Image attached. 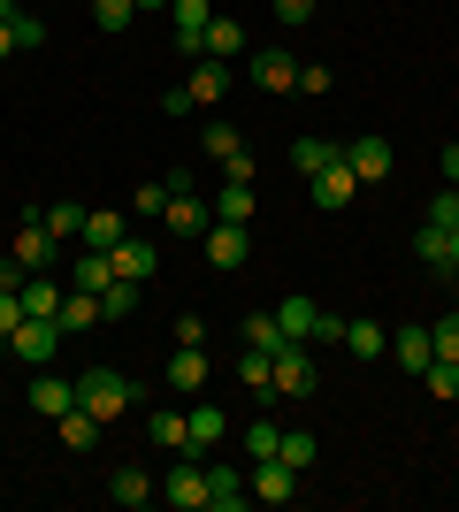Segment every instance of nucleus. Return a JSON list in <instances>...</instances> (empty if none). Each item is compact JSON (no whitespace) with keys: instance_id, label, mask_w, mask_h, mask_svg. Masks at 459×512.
Masks as SVG:
<instances>
[{"instance_id":"f03ea898","label":"nucleus","mask_w":459,"mask_h":512,"mask_svg":"<svg viewBox=\"0 0 459 512\" xmlns=\"http://www.w3.org/2000/svg\"><path fill=\"white\" fill-rule=\"evenodd\" d=\"M161 497H169L176 512H207V459H199V451H176V459H169V482H161Z\"/></svg>"},{"instance_id":"9b49d317","label":"nucleus","mask_w":459,"mask_h":512,"mask_svg":"<svg viewBox=\"0 0 459 512\" xmlns=\"http://www.w3.org/2000/svg\"><path fill=\"white\" fill-rule=\"evenodd\" d=\"M253 62V85L261 92H299V62H291L284 46H261V54H245Z\"/></svg>"},{"instance_id":"37998d69","label":"nucleus","mask_w":459,"mask_h":512,"mask_svg":"<svg viewBox=\"0 0 459 512\" xmlns=\"http://www.w3.org/2000/svg\"><path fill=\"white\" fill-rule=\"evenodd\" d=\"M131 214H169V184H138V192H131Z\"/></svg>"},{"instance_id":"1a4fd4ad","label":"nucleus","mask_w":459,"mask_h":512,"mask_svg":"<svg viewBox=\"0 0 459 512\" xmlns=\"http://www.w3.org/2000/svg\"><path fill=\"white\" fill-rule=\"evenodd\" d=\"M314 383H322V375L306 360V344H284V352H276V398H314Z\"/></svg>"},{"instance_id":"c9c22d12","label":"nucleus","mask_w":459,"mask_h":512,"mask_svg":"<svg viewBox=\"0 0 459 512\" xmlns=\"http://www.w3.org/2000/svg\"><path fill=\"white\" fill-rule=\"evenodd\" d=\"M238 383H245V390H276V360L245 344V352H238Z\"/></svg>"},{"instance_id":"58836bf2","label":"nucleus","mask_w":459,"mask_h":512,"mask_svg":"<svg viewBox=\"0 0 459 512\" xmlns=\"http://www.w3.org/2000/svg\"><path fill=\"white\" fill-rule=\"evenodd\" d=\"M46 230L54 237H85V207H77V199H54V207H46Z\"/></svg>"},{"instance_id":"7ed1b4c3","label":"nucleus","mask_w":459,"mask_h":512,"mask_svg":"<svg viewBox=\"0 0 459 512\" xmlns=\"http://www.w3.org/2000/svg\"><path fill=\"white\" fill-rule=\"evenodd\" d=\"M54 253H62V237L46 230V214H23L16 237H8V260H23L31 276H46V268H54Z\"/></svg>"},{"instance_id":"6e6d98bb","label":"nucleus","mask_w":459,"mask_h":512,"mask_svg":"<svg viewBox=\"0 0 459 512\" xmlns=\"http://www.w3.org/2000/svg\"><path fill=\"white\" fill-rule=\"evenodd\" d=\"M452 314H459V276H452Z\"/></svg>"},{"instance_id":"423d86ee","label":"nucleus","mask_w":459,"mask_h":512,"mask_svg":"<svg viewBox=\"0 0 459 512\" xmlns=\"http://www.w3.org/2000/svg\"><path fill=\"white\" fill-rule=\"evenodd\" d=\"M245 505H253V490H245V467L215 459V467H207V512H245Z\"/></svg>"},{"instance_id":"473e14b6","label":"nucleus","mask_w":459,"mask_h":512,"mask_svg":"<svg viewBox=\"0 0 459 512\" xmlns=\"http://www.w3.org/2000/svg\"><path fill=\"white\" fill-rule=\"evenodd\" d=\"M245 344L276 360V352H284V344H299V337H284V321H276V314H253V321H245Z\"/></svg>"},{"instance_id":"ea45409f","label":"nucleus","mask_w":459,"mask_h":512,"mask_svg":"<svg viewBox=\"0 0 459 512\" xmlns=\"http://www.w3.org/2000/svg\"><path fill=\"white\" fill-rule=\"evenodd\" d=\"M421 383H429V398H459V360H429Z\"/></svg>"},{"instance_id":"9d476101","label":"nucleus","mask_w":459,"mask_h":512,"mask_svg":"<svg viewBox=\"0 0 459 512\" xmlns=\"http://www.w3.org/2000/svg\"><path fill=\"white\" fill-rule=\"evenodd\" d=\"M169 23H176V54L199 62V31L215 23V8H207V0H169Z\"/></svg>"},{"instance_id":"864d4df0","label":"nucleus","mask_w":459,"mask_h":512,"mask_svg":"<svg viewBox=\"0 0 459 512\" xmlns=\"http://www.w3.org/2000/svg\"><path fill=\"white\" fill-rule=\"evenodd\" d=\"M452 276H459V222H452Z\"/></svg>"},{"instance_id":"4be33fe9","label":"nucleus","mask_w":459,"mask_h":512,"mask_svg":"<svg viewBox=\"0 0 459 512\" xmlns=\"http://www.w3.org/2000/svg\"><path fill=\"white\" fill-rule=\"evenodd\" d=\"M345 352L352 360H391V329L383 321H345Z\"/></svg>"},{"instance_id":"f3484780","label":"nucleus","mask_w":459,"mask_h":512,"mask_svg":"<svg viewBox=\"0 0 459 512\" xmlns=\"http://www.w3.org/2000/svg\"><path fill=\"white\" fill-rule=\"evenodd\" d=\"M414 260L429 268V276L452 283V230H444V222H421V230H414Z\"/></svg>"},{"instance_id":"39448f33","label":"nucleus","mask_w":459,"mask_h":512,"mask_svg":"<svg viewBox=\"0 0 459 512\" xmlns=\"http://www.w3.org/2000/svg\"><path fill=\"white\" fill-rule=\"evenodd\" d=\"M345 169L360 176V184H383V176L398 169V153H391V138H375V130H368V138H352V146H345Z\"/></svg>"},{"instance_id":"6e6552de","label":"nucleus","mask_w":459,"mask_h":512,"mask_svg":"<svg viewBox=\"0 0 459 512\" xmlns=\"http://www.w3.org/2000/svg\"><path fill=\"white\" fill-rule=\"evenodd\" d=\"M245 490L261 497V505H291V490H299V474H291L284 459H253V467H245Z\"/></svg>"},{"instance_id":"6ab92c4d","label":"nucleus","mask_w":459,"mask_h":512,"mask_svg":"<svg viewBox=\"0 0 459 512\" xmlns=\"http://www.w3.org/2000/svg\"><path fill=\"white\" fill-rule=\"evenodd\" d=\"M123 237H131V222L115 207H85V253H115Z\"/></svg>"},{"instance_id":"c85d7f7f","label":"nucleus","mask_w":459,"mask_h":512,"mask_svg":"<svg viewBox=\"0 0 459 512\" xmlns=\"http://www.w3.org/2000/svg\"><path fill=\"white\" fill-rule=\"evenodd\" d=\"M62 291H69V283H54V276H23V314L54 321V314H62Z\"/></svg>"},{"instance_id":"09e8293b","label":"nucleus","mask_w":459,"mask_h":512,"mask_svg":"<svg viewBox=\"0 0 459 512\" xmlns=\"http://www.w3.org/2000/svg\"><path fill=\"white\" fill-rule=\"evenodd\" d=\"M16 321H23V291H8V283H0V337H8Z\"/></svg>"},{"instance_id":"5fc2aeb1","label":"nucleus","mask_w":459,"mask_h":512,"mask_svg":"<svg viewBox=\"0 0 459 512\" xmlns=\"http://www.w3.org/2000/svg\"><path fill=\"white\" fill-rule=\"evenodd\" d=\"M8 16H23V8H16V0H0V23H8Z\"/></svg>"},{"instance_id":"a211bd4d","label":"nucleus","mask_w":459,"mask_h":512,"mask_svg":"<svg viewBox=\"0 0 459 512\" xmlns=\"http://www.w3.org/2000/svg\"><path fill=\"white\" fill-rule=\"evenodd\" d=\"M184 421H192V451H199V459L230 444V413H222V406H207V398H199V406L184 413Z\"/></svg>"},{"instance_id":"20e7f679","label":"nucleus","mask_w":459,"mask_h":512,"mask_svg":"<svg viewBox=\"0 0 459 512\" xmlns=\"http://www.w3.org/2000/svg\"><path fill=\"white\" fill-rule=\"evenodd\" d=\"M8 352H16L23 367H46L54 352H62V321H39V314H23L16 329H8Z\"/></svg>"},{"instance_id":"a19ab883","label":"nucleus","mask_w":459,"mask_h":512,"mask_svg":"<svg viewBox=\"0 0 459 512\" xmlns=\"http://www.w3.org/2000/svg\"><path fill=\"white\" fill-rule=\"evenodd\" d=\"M207 153H215V161H238V153H245L238 123H207Z\"/></svg>"},{"instance_id":"ddd939ff","label":"nucleus","mask_w":459,"mask_h":512,"mask_svg":"<svg viewBox=\"0 0 459 512\" xmlns=\"http://www.w3.org/2000/svg\"><path fill=\"white\" fill-rule=\"evenodd\" d=\"M306 184H314V207H322V214H345L352 192H360V176H352L345 161H329V169H322V176H306Z\"/></svg>"},{"instance_id":"4468645a","label":"nucleus","mask_w":459,"mask_h":512,"mask_svg":"<svg viewBox=\"0 0 459 512\" xmlns=\"http://www.w3.org/2000/svg\"><path fill=\"white\" fill-rule=\"evenodd\" d=\"M146 444L161 451V459H176V451H192V421L176 406H161V413H146Z\"/></svg>"},{"instance_id":"4d7b16f0","label":"nucleus","mask_w":459,"mask_h":512,"mask_svg":"<svg viewBox=\"0 0 459 512\" xmlns=\"http://www.w3.org/2000/svg\"><path fill=\"white\" fill-rule=\"evenodd\" d=\"M138 8H169V0H138Z\"/></svg>"},{"instance_id":"cd10ccee","label":"nucleus","mask_w":459,"mask_h":512,"mask_svg":"<svg viewBox=\"0 0 459 512\" xmlns=\"http://www.w3.org/2000/svg\"><path fill=\"white\" fill-rule=\"evenodd\" d=\"M108 283H115L108 253H77V260H69V291H108Z\"/></svg>"},{"instance_id":"c03bdc74","label":"nucleus","mask_w":459,"mask_h":512,"mask_svg":"<svg viewBox=\"0 0 459 512\" xmlns=\"http://www.w3.org/2000/svg\"><path fill=\"white\" fill-rule=\"evenodd\" d=\"M299 92H306V100H322V92H329V69L322 62H299Z\"/></svg>"},{"instance_id":"aec40b11","label":"nucleus","mask_w":459,"mask_h":512,"mask_svg":"<svg viewBox=\"0 0 459 512\" xmlns=\"http://www.w3.org/2000/svg\"><path fill=\"white\" fill-rule=\"evenodd\" d=\"M69 406H77V383H62V375H39V383H31V413H39L46 428L62 421Z\"/></svg>"},{"instance_id":"5701e85b","label":"nucleus","mask_w":459,"mask_h":512,"mask_svg":"<svg viewBox=\"0 0 459 512\" xmlns=\"http://www.w3.org/2000/svg\"><path fill=\"white\" fill-rule=\"evenodd\" d=\"M108 497H115L123 512H146V505H153L161 490H153V474H146V467H123V474L108 482Z\"/></svg>"},{"instance_id":"2eb2a0df","label":"nucleus","mask_w":459,"mask_h":512,"mask_svg":"<svg viewBox=\"0 0 459 512\" xmlns=\"http://www.w3.org/2000/svg\"><path fill=\"white\" fill-rule=\"evenodd\" d=\"M215 230V207H207V199H192V192H169V237H207Z\"/></svg>"},{"instance_id":"393cba45","label":"nucleus","mask_w":459,"mask_h":512,"mask_svg":"<svg viewBox=\"0 0 459 512\" xmlns=\"http://www.w3.org/2000/svg\"><path fill=\"white\" fill-rule=\"evenodd\" d=\"M115 276H131V283H146L153 276V268H161V253H153V245H146V237H123V245H115Z\"/></svg>"},{"instance_id":"f257e3e1","label":"nucleus","mask_w":459,"mask_h":512,"mask_svg":"<svg viewBox=\"0 0 459 512\" xmlns=\"http://www.w3.org/2000/svg\"><path fill=\"white\" fill-rule=\"evenodd\" d=\"M77 406H85L100 428H115L138 406V390H131V375H115V367H85V375H77Z\"/></svg>"},{"instance_id":"603ef678","label":"nucleus","mask_w":459,"mask_h":512,"mask_svg":"<svg viewBox=\"0 0 459 512\" xmlns=\"http://www.w3.org/2000/svg\"><path fill=\"white\" fill-rule=\"evenodd\" d=\"M8 54H23V46H16V23H0V62H8Z\"/></svg>"},{"instance_id":"2f4dec72","label":"nucleus","mask_w":459,"mask_h":512,"mask_svg":"<svg viewBox=\"0 0 459 512\" xmlns=\"http://www.w3.org/2000/svg\"><path fill=\"white\" fill-rule=\"evenodd\" d=\"M54 436H62V444H69V451H92V444H100V421H92V413H85V406H69V413H62V421H54Z\"/></svg>"},{"instance_id":"dca6fc26","label":"nucleus","mask_w":459,"mask_h":512,"mask_svg":"<svg viewBox=\"0 0 459 512\" xmlns=\"http://www.w3.org/2000/svg\"><path fill=\"white\" fill-rule=\"evenodd\" d=\"M391 360L406 367V375H421V367L437 360V344H429V321H406V329H391Z\"/></svg>"},{"instance_id":"f704fd0d","label":"nucleus","mask_w":459,"mask_h":512,"mask_svg":"<svg viewBox=\"0 0 459 512\" xmlns=\"http://www.w3.org/2000/svg\"><path fill=\"white\" fill-rule=\"evenodd\" d=\"M276 444H284V421H276V413H261V421L245 428V459H276Z\"/></svg>"},{"instance_id":"4c0bfd02","label":"nucleus","mask_w":459,"mask_h":512,"mask_svg":"<svg viewBox=\"0 0 459 512\" xmlns=\"http://www.w3.org/2000/svg\"><path fill=\"white\" fill-rule=\"evenodd\" d=\"M131 16H138V0H92V23H100V31H131Z\"/></svg>"},{"instance_id":"72a5a7b5","label":"nucleus","mask_w":459,"mask_h":512,"mask_svg":"<svg viewBox=\"0 0 459 512\" xmlns=\"http://www.w3.org/2000/svg\"><path fill=\"white\" fill-rule=\"evenodd\" d=\"M215 222H253V184H230V176H222V192H215Z\"/></svg>"},{"instance_id":"0eeeda50","label":"nucleus","mask_w":459,"mask_h":512,"mask_svg":"<svg viewBox=\"0 0 459 512\" xmlns=\"http://www.w3.org/2000/svg\"><path fill=\"white\" fill-rule=\"evenodd\" d=\"M199 245H207V260H215L222 276H238V268H245V253H253V237H245V222H215V230L199 237Z\"/></svg>"},{"instance_id":"3c124183","label":"nucleus","mask_w":459,"mask_h":512,"mask_svg":"<svg viewBox=\"0 0 459 512\" xmlns=\"http://www.w3.org/2000/svg\"><path fill=\"white\" fill-rule=\"evenodd\" d=\"M444 184L459 192V146H444Z\"/></svg>"},{"instance_id":"a18cd8bd","label":"nucleus","mask_w":459,"mask_h":512,"mask_svg":"<svg viewBox=\"0 0 459 512\" xmlns=\"http://www.w3.org/2000/svg\"><path fill=\"white\" fill-rule=\"evenodd\" d=\"M429 222H444V230H452V222H459V192H452V184H444V192L429 199Z\"/></svg>"},{"instance_id":"49530a36","label":"nucleus","mask_w":459,"mask_h":512,"mask_svg":"<svg viewBox=\"0 0 459 512\" xmlns=\"http://www.w3.org/2000/svg\"><path fill=\"white\" fill-rule=\"evenodd\" d=\"M8 23H16V46H23V54H31V46H46V23H39V16H8Z\"/></svg>"},{"instance_id":"b1692460","label":"nucleus","mask_w":459,"mask_h":512,"mask_svg":"<svg viewBox=\"0 0 459 512\" xmlns=\"http://www.w3.org/2000/svg\"><path fill=\"white\" fill-rule=\"evenodd\" d=\"M199 54H215V62H230V54H245V23L238 16H215L207 31H199Z\"/></svg>"},{"instance_id":"bb28decb","label":"nucleus","mask_w":459,"mask_h":512,"mask_svg":"<svg viewBox=\"0 0 459 512\" xmlns=\"http://www.w3.org/2000/svg\"><path fill=\"white\" fill-rule=\"evenodd\" d=\"M184 92H192V107H215L222 92H230V69H222V62H192V77H184Z\"/></svg>"},{"instance_id":"e433bc0d","label":"nucleus","mask_w":459,"mask_h":512,"mask_svg":"<svg viewBox=\"0 0 459 512\" xmlns=\"http://www.w3.org/2000/svg\"><path fill=\"white\" fill-rule=\"evenodd\" d=\"M100 314H108V321H123V314H138V283H131V276H115V283H108V291H100Z\"/></svg>"},{"instance_id":"412c9836","label":"nucleus","mask_w":459,"mask_h":512,"mask_svg":"<svg viewBox=\"0 0 459 512\" xmlns=\"http://www.w3.org/2000/svg\"><path fill=\"white\" fill-rule=\"evenodd\" d=\"M54 321H62V337L100 329V321H108V314H100V291H62V314H54Z\"/></svg>"},{"instance_id":"8fccbe9b","label":"nucleus","mask_w":459,"mask_h":512,"mask_svg":"<svg viewBox=\"0 0 459 512\" xmlns=\"http://www.w3.org/2000/svg\"><path fill=\"white\" fill-rule=\"evenodd\" d=\"M176 344H207V321H199V314H176Z\"/></svg>"},{"instance_id":"a878e982","label":"nucleus","mask_w":459,"mask_h":512,"mask_svg":"<svg viewBox=\"0 0 459 512\" xmlns=\"http://www.w3.org/2000/svg\"><path fill=\"white\" fill-rule=\"evenodd\" d=\"M268 314L284 321V337L314 344V321H322V306H314V299H299V291H291V299H284V306H268Z\"/></svg>"},{"instance_id":"de8ad7c7","label":"nucleus","mask_w":459,"mask_h":512,"mask_svg":"<svg viewBox=\"0 0 459 512\" xmlns=\"http://www.w3.org/2000/svg\"><path fill=\"white\" fill-rule=\"evenodd\" d=\"M268 8H276V23H291V31H299V23L314 16V0H268Z\"/></svg>"},{"instance_id":"c756f323","label":"nucleus","mask_w":459,"mask_h":512,"mask_svg":"<svg viewBox=\"0 0 459 512\" xmlns=\"http://www.w3.org/2000/svg\"><path fill=\"white\" fill-rule=\"evenodd\" d=\"M329 161H345V146H329V138H291V169L299 176H322Z\"/></svg>"},{"instance_id":"f8f14e48","label":"nucleus","mask_w":459,"mask_h":512,"mask_svg":"<svg viewBox=\"0 0 459 512\" xmlns=\"http://www.w3.org/2000/svg\"><path fill=\"white\" fill-rule=\"evenodd\" d=\"M207 375H215V360H207V344H176V360H169V390L199 398V390H207Z\"/></svg>"},{"instance_id":"79ce46f5","label":"nucleus","mask_w":459,"mask_h":512,"mask_svg":"<svg viewBox=\"0 0 459 512\" xmlns=\"http://www.w3.org/2000/svg\"><path fill=\"white\" fill-rule=\"evenodd\" d=\"M429 344H437V360H459V314L429 321Z\"/></svg>"},{"instance_id":"7c9ffc66","label":"nucleus","mask_w":459,"mask_h":512,"mask_svg":"<svg viewBox=\"0 0 459 512\" xmlns=\"http://www.w3.org/2000/svg\"><path fill=\"white\" fill-rule=\"evenodd\" d=\"M276 459H284L291 474H306L314 459H322V444H314V428H284V444H276Z\"/></svg>"}]
</instances>
